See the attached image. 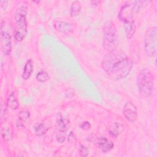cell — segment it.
<instances>
[{"mask_svg": "<svg viewBox=\"0 0 157 157\" xmlns=\"http://www.w3.org/2000/svg\"><path fill=\"white\" fill-rule=\"evenodd\" d=\"M27 10L28 9L26 6H21L15 11V38L18 42L21 41L24 39L27 33Z\"/></svg>", "mask_w": 157, "mask_h": 157, "instance_id": "cell-4", "label": "cell"}, {"mask_svg": "<svg viewBox=\"0 0 157 157\" xmlns=\"http://www.w3.org/2000/svg\"><path fill=\"white\" fill-rule=\"evenodd\" d=\"M150 1H129L121 6L118 17L124 24L135 22L134 15L138 13L140 9L146 6Z\"/></svg>", "mask_w": 157, "mask_h": 157, "instance_id": "cell-2", "label": "cell"}, {"mask_svg": "<svg viewBox=\"0 0 157 157\" xmlns=\"http://www.w3.org/2000/svg\"><path fill=\"white\" fill-rule=\"evenodd\" d=\"M98 144L99 148L104 153H107L113 149L114 144L112 140L105 137H100L98 140Z\"/></svg>", "mask_w": 157, "mask_h": 157, "instance_id": "cell-9", "label": "cell"}, {"mask_svg": "<svg viewBox=\"0 0 157 157\" xmlns=\"http://www.w3.org/2000/svg\"><path fill=\"white\" fill-rule=\"evenodd\" d=\"M80 127L83 130H88L91 128V124L88 121H83L80 124Z\"/></svg>", "mask_w": 157, "mask_h": 157, "instance_id": "cell-24", "label": "cell"}, {"mask_svg": "<svg viewBox=\"0 0 157 157\" xmlns=\"http://www.w3.org/2000/svg\"><path fill=\"white\" fill-rule=\"evenodd\" d=\"M123 114L129 122L134 123L137 117L136 106L131 101L127 102L124 105Z\"/></svg>", "mask_w": 157, "mask_h": 157, "instance_id": "cell-7", "label": "cell"}, {"mask_svg": "<svg viewBox=\"0 0 157 157\" xmlns=\"http://www.w3.org/2000/svg\"><path fill=\"white\" fill-rule=\"evenodd\" d=\"M33 71V61L32 59H29L24 66L22 73V78L24 80H28L30 78Z\"/></svg>", "mask_w": 157, "mask_h": 157, "instance_id": "cell-12", "label": "cell"}, {"mask_svg": "<svg viewBox=\"0 0 157 157\" xmlns=\"http://www.w3.org/2000/svg\"><path fill=\"white\" fill-rule=\"evenodd\" d=\"M102 67L113 80L125 78L131 71L132 61L124 54L116 50L109 52L103 58Z\"/></svg>", "mask_w": 157, "mask_h": 157, "instance_id": "cell-1", "label": "cell"}, {"mask_svg": "<svg viewBox=\"0 0 157 157\" xmlns=\"http://www.w3.org/2000/svg\"><path fill=\"white\" fill-rule=\"evenodd\" d=\"M7 3H8L7 1H0V4H1V8L3 9H6V7L7 6Z\"/></svg>", "mask_w": 157, "mask_h": 157, "instance_id": "cell-25", "label": "cell"}, {"mask_svg": "<svg viewBox=\"0 0 157 157\" xmlns=\"http://www.w3.org/2000/svg\"><path fill=\"white\" fill-rule=\"evenodd\" d=\"M7 118V113H6V105L2 102L1 104V121L3 123V121L6 120Z\"/></svg>", "mask_w": 157, "mask_h": 157, "instance_id": "cell-21", "label": "cell"}, {"mask_svg": "<svg viewBox=\"0 0 157 157\" xmlns=\"http://www.w3.org/2000/svg\"><path fill=\"white\" fill-rule=\"evenodd\" d=\"M6 104H7V106L10 109L15 110L18 108L19 104H18V100L13 93H12L9 96Z\"/></svg>", "mask_w": 157, "mask_h": 157, "instance_id": "cell-15", "label": "cell"}, {"mask_svg": "<svg viewBox=\"0 0 157 157\" xmlns=\"http://www.w3.org/2000/svg\"><path fill=\"white\" fill-rule=\"evenodd\" d=\"M118 43V32L112 21H107L103 29V45L109 52L115 50Z\"/></svg>", "mask_w": 157, "mask_h": 157, "instance_id": "cell-5", "label": "cell"}, {"mask_svg": "<svg viewBox=\"0 0 157 157\" xmlns=\"http://www.w3.org/2000/svg\"><path fill=\"white\" fill-rule=\"evenodd\" d=\"M79 151H80V155L82 156H86L89 154V150L85 145H82L80 147Z\"/></svg>", "mask_w": 157, "mask_h": 157, "instance_id": "cell-22", "label": "cell"}, {"mask_svg": "<svg viewBox=\"0 0 157 157\" xmlns=\"http://www.w3.org/2000/svg\"><path fill=\"white\" fill-rule=\"evenodd\" d=\"M36 77V79L39 82H42V83L47 82L50 78V76L48 74V73L45 71H42L38 72L37 74Z\"/></svg>", "mask_w": 157, "mask_h": 157, "instance_id": "cell-19", "label": "cell"}, {"mask_svg": "<svg viewBox=\"0 0 157 157\" xmlns=\"http://www.w3.org/2000/svg\"><path fill=\"white\" fill-rule=\"evenodd\" d=\"M34 130L37 136H40L46 133L48 129L45 127V126L44 124L38 123L34 126Z\"/></svg>", "mask_w": 157, "mask_h": 157, "instance_id": "cell-18", "label": "cell"}, {"mask_svg": "<svg viewBox=\"0 0 157 157\" xmlns=\"http://www.w3.org/2000/svg\"><path fill=\"white\" fill-rule=\"evenodd\" d=\"M1 136L4 141L8 142L12 138V132L9 129L2 128L1 129Z\"/></svg>", "mask_w": 157, "mask_h": 157, "instance_id": "cell-20", "label": "cell"}, {"mask_svg": "<svg viewBox=\"0 0 157 157\" xmlns=\"http://www.w3.org/2000/svg\"><path fill=\"white\" fill-rule=\"evenodd\" d=\"M57 126L59 131L66 132L68 128V121L62 117H60L57 120Z\"/></svg>", "mask_w": 157, "mask_h": 157, "instance_id": "cell-17", "label": "cell"}, {"mask_svg": "<svg viewBox=\"0 0 157 157\" xmlns=\"http://www.w3.org/2000/svg\"><path fill=\"white\" fill-rule=\"evenodd\" d=\"M137 84L139 91L143 97H149L153 93L155 88L154 76L148 68L142 69L137 77Z\"/></svg>", "mask_w": 157, "mask_h": 157, "instance_id": "cell-3", "label": "cell"}, {"mask_svg": "<svg viewBox=\"0 0 157 157\" xmlns=\"http://www.w3.org/2000/svg\"><path fill=\"white\" fill-rule=\"evenodd\" d=\"M124 130V126L120 122H115L112 123L109 128L108 131L109 135L113 137L118 136Z\"/></svg>", "mask_w": 157, "mask_h": 157, "instance_id": "cell-10", "label": "cell"}, {"mask_svg": "<svg viewBox=\"0 0 157 157\" xmlns=\"http://www.w3.org/2000/svg\"><path fill=\"white\" fill-rule=\"evenodd\" d=\"M1 46L3 53L9 55L12 50V39L9 33L1 28Z\"/></svg>", "mask_w": 157, "mask_h": 157, "instance_id": "cell-8", "label": "cell"}, {"mask_svg": "<svg viewBox=\"0 0 157 157\" xmlns=\"http://www.w3.org/2000/svg\"><path fill=\"white\" fill-rule=\"evenodd\" d=\"M56 139L58 142L63 143L65 140V132L59 131L56 135Z\"/></svg>", "mask_w": 157, "mask_h": 157, "instance_id": "cell-23", "label": "cell"}, {"mask_svg": "<svg viewBox=\"0 0 157 157\" xmlns=\"http://www.w3.org/2000/svg\"><path fill=\"white\" fill-rule=\"evenodd\" d=\"M53 26L56 31L63 33H66L71 29L70 23L61 20H55L53 22Z\"/></svg>", "mask_w": 157, "mask_h": 157, "instance_id": "cell-11", "label": "cell"}, {"mask_svg": "<svg viewBox=\"0 0 157 157\" xmlns=\"http://www.w3.org/2000/svg\"><path fill=\"white\" fill-rule=\"evenodd\" d=\"M100 2H101L100 1H91V3L93 4H94L95 6H96V5H98V4H99Z\"/></svg>", "mask_w": 157, "mask_h": 157, "instance_id": "cell-26", "label": "cell"}, {"mask_svg": "<svg viewBox=\"0 0 157 157\" xmlns=\"http://www.w3.org/2000/svg\"><path fill=\"white\" fill-rule=\"evenodd\" d=\"M81 3L78 1H74L70 7V14L72 17H75L78 15L81 10Z\"/></svg>", "mask_w": 157, "mask_h": 157, "instance_id": "cell-16", "label": "cell"}, {"mask_svg": "<svg viewBox=\"0 0 157 157\" xmlns=\"http://www.w3.org/2000/svg\"><path fill=\"white\" fill-rule=\"evenodd\" d=\"M124 29L126 37L128 39L131 38L134 34L136 29L135 22L124 24Z\"/></svg>", "mask_w": 157, "mask_h": 157, "instance_id": "cell-14", "label": "cell"}, {"mask_svg": "<svg viewBox=\"0 0 157 157\" xmlns=\"http://www.w3.org/2000/svg\"><path fill=\"white\" fill-rule=\"evenodd\" d=\"M144 48L147 55L153 57L157 51V28L151 26L147 31L144 37Z\"/></svg>", "mask_w": 157, "mask_h": 157, "instance_id": "cell-6", "label": "cell"}, {"mask_svg": "<svg viewBox=\"0 0 157 157\" xmlns=\"http://www.w3.org/2000/svg\"><path fill=\"white\" fill-rule=\"evenodd\" d=\"M30 118V113L28 110H21L18 117L17 121V127H24L25 123H26Z\"/></svg>", "mask_w": 157, "mask_h": 157, "instance_id": "cell-13", "label": "cell"}]
</instances>
